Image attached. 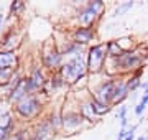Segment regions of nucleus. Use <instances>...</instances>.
Returning a JSON list of instances; mask_svg holds the SVG:
<instances>
[{"label":"nucleus","instance_id":"obj_31","mask_svg":"<svg viewBox=\"0 0 148 140\" xmlns=\"http://www.w3.org/2000/svg\"><path fill=\"white\" fill-rule=\"evenodd\" d=\"M125 135H127V129H120L117 134V140H125Z\"/></svg>","mask_w":148,"mask_h":140},{"label":"nucleus","instance_id":"obj_30","mask_svg":"<svg viewBox=\"0 0 148 140\" xmlns=\"http://www.w3.org/2000/svg\"><path fill=\"white\" fill-rule=\"evenodd\" d=\"M10 135H12L10 130L2 129V127H0V140H8V139H10Z\"/></svg>","mask_w":148,"mask_h":140},{"label":"nucleus","instance_id":"obj_7","mask_svg":"<svg viewBox=\"0 0 148 140\" xmlns=\"http://www.w3.org/2000/svg\"><path fill=\"white\" fill-rule=\"evenodd\" d=\"M87 124L84 119L79 115V112L74 109H69L66 104L61 109V135L64 137H71V135L79 134L81 130H84Z\"/></svg>","mask_w":148,"mask_h":140},{"label":"nucleus","instance_id":"obj_35","mask_svg":"<svg viewBox=\"0 0 148 140\" xmlns=\"http://www.w3.org/2000/svg\"><path fill=\"white\" fill-rule=\"evenodd\" d=\"M147 7H148V2H147Z\"/></svg>","mask_w":148,"mask_h":140},{"label":"nucleus","instance_id":"obj_17","mask_svg":"<svg viewBox=\"0 0 148 140\" xmlns=\"http://www.w3.org/2000/svg\"><path fill=\"white\" fill-rule=\"evenodd\" d=\"M45 119L48 120V124L51 125L54 137L61 135V109H58V107L46 109V112H45Z\"/></svg>","mask_w":148,"mask_h":140},{"label":"nucleus","instance_id":"obj_21","mask_svg":"<svg viewBox=\"0 0 148 140\" xmlns=\"http://www.w3.org/2000/svg\"><path fill=\"white\" fill-rule=\"evenodd\" d=\"M89 99H90V104H92V109H94L95 115H97L99 119H102L104 115H107L109 112H112V109H114V106L102 104V102H99V101H95L94 97H90V96H89Z\"/></svg>","mask_w":148,"mask_h":140},{"label":"nucleus","instance_id":"obj_8","mask_svg":"<svg viewBox=\"0 0 148 140\" xmlns=\"http://www.w3.org/2000/svg\"><path fill=\"white\" fill-rule=\"evenodd\" d=\"M21 30L18 25L5 27L3 33L0 35V51H18L21 46Z\"/></svg>","mask_w":148,"mask_h":140},{"label":"nucleus","instance_id":"obj_26","mask_svg":"<svg viewBox=\"0 0 148 140\" xmlns=\"http://www.w3.org/2000/svg\"><path fill=\"white\" fill-rule=\"evenodd\" d=\"M127 114H128V107L125 104H122V106H119L117 110H115V119L117 120H123V119H127Z\"/></svg>","mask_w":148,"mask_h":140},{"label":"nucleus","instance_id":"obj_13","mask_svg":"<svg viewBox=\"0 0 148 140\" xmlns=\"http://www.w3.org/2000/svg\"><path fill=\"white\" fill-rule=\"evenodd\" d=\"M130 97V91L127 87L125 76H117L114 78V96H112V106L119 107Z\"/></svg>","mask_w":148,"mask_h":140},{"label":"nucleus","instance_id":"obj_34","mask_svg":"<svg viewBox=\"0 0 148 140\" xmlns=\"http://www.w3.org/2000/svg\"><path fill=\"white\" fill-rule=\"evenodd\" d=\"M145 140H148V132H147V134H145Z\"/></svg>","mask_w":148,"mask_h":140},{"label":"nucleus","instance_id":"obj_3","mask_svg":"<svg viewBox=\"0 0 148 140\" xmlns=\"http://www.w3.org/2000/svg\"><path fill=\"white\" fill-rule=\"evenodd\" d=\"M66 84L73 89H87L89 87V73H87V63H86V54H79L74 58L64 59L58 71Z\"/></svg>","mask_w":148,"mask_h":140},{"label":"nucleus","instance_id":"obj_11","mask_svg":"<svg viewBox=\"0 0 148 140\" xmlns=\"http://www.w3.org/2000/svg\"><path fill=\"white\" fill-rule=\"evenodd\" d=\"M56 45H58V48H59V51H61L64 59L74 58V56H79V54H86V49H87L84 46H81V45L74 43L73 40L68 36V33H64L63 40H56Z\"/></svg>","mask_w":148,"mask_h":140},{"label":"nucleus","instance_id":"obj_14","mask_svg":"<svg viewBox=\"0 0 148 140\" xmlns=\"http://www.w3.org/2000/svg\"><path fill=\"white\" fill-rule=\"evenodd\" d=\"M30 130H32V140H53L54 139L53 129L48 124L45 115L41 119H38L36 122H33L30 125Z\"/></svg>","mask_w":148,"mask_h":140},{"label":"nucleus","instance_id":"obj_15","mask_svg":"<svg viewBox=\"0 0 148 140\" xmlns=\"http://www.w3.org/2000/svg\"><path fill=\"white\" fill-rule=\"evenodd\" d=\"M27 76L30 78L33 87H35L36 92L40 94V91L43 89V86H45L46 81H48V73L43 69V66L36 61V63H33V65H32V68H30V71H28Z\"/></svg>","mask_w":148,"mask_h":140},{"label":"nucleus","instance_id":"obj_4","mask_svg":"<svg viewBox=\"0 0 148 140\" xmlns=\"http://www.w3.org/2000/svg\"><path fill=\"white\" fill-rule=\"evenodd\" d=\"M106 12L104 0H87L77 7L74 12V27H95L102 20V13Z\"/></svg>","mask_w":148,"mask_h":140},{"label":"nucleus","instance_id":"obj_6","mask_svg":"<svg viewBox=\"0 0 148 140\" xmlns=\"http://www.w3.org/2000/svg\"><path fill=\"white\" fill-rule=\"evenodd\" d=\"M107 59L109 58H107V49L104 41H97L86 49V63H87V73L90 78L104 74Z\"/></svg>","mask_w":148,"mask_h":140},{"label":"nucleus","instance_id":"obj_18","mask_svg":"<svg viewBox=\"0 0 148 140\" xmlns=\"http://www.w3.org/2000/svg\"><path fill=\"white\" fill-rule=\"evenodd\" d=\"M0 127L10 130L12 134L20 127L18 120L15 119V115H13V112H12V109H3V110L0 112Z\"/></svg>","mask_w":148,"mask_h":140},{"label":"nucleus","instance_id":"obj_27","mask_svg":"<svg viewBox=\"0 0 148 140\" xmlns=\"http://www.w3.org/2000/svg\"><path fill=\"white\" fill-rule=\"evenodd\" d=\"M138 129V124L135 125H130L127 129V135H125V140H135V132H137Z\"/></svg>","mask_w":148,"mask_h":140},{"label":"nucleus","instance_id":"obj_33","mask_svg":"<svg viewBox=\"0 0 148 140\" xmlns=\"http://www.w3.org/2000/svg\"><path fill=\"white\" fill-rule=\"evenodd\" d=\"M137 140H145V135H140V137H138Z\"/></svg>","mask_w":148,"mask_h":140},{"label":"nucleus","instance_id":"obj_36","mask_svg":"<svg viewBox=\"0 0 148 140\" xmlns=\"http://www.w3.org/2000/svg\"><path fill=\"white\" fill-rule=\"evenodd\" d=\"M0 112H2V109H0Z\"/></svg>","mask_w":148,"mask_h":140},{"label":"nucleus","instance_id":"obj_1","mask_svg":"<svg viewBox=\"0 0 148 140\" xmlns=\"http://www.w3.org/2000/svg\"><path fill=\"white\" fill-rule=\"evenodd\" d=\"M147 59H148V48L143 51L142 45H138L130 51H123L117 58H109L106 63L104 73H106L107 78L130 76L133 73H137L138 69H143Z\"/></svg>","mask_w":148,"mask_h":140},{"label":"nucleus","instance_id":"obj_23","mask_svg":"<svg viewBox=\"0 0 148 140\" xmlns=\"http://www.w3.org/2000/svg\"><path fill=\"white\" fill-rule=\"evenodd\" d=\"M8 140H32V130H30V125H20V127L10 135V139Z\"/></svg>","mask_w":148,"mask_h":140},{"label":"nucleus","instance_id":"obj_29","mask_svg":"<svg viewBox=\"0 0 148 140\" xmlns=\"http://www.w3.org/2000/svg\"><path fill=\"white\" fill-rule=\"evenodd\" d=\"M5 27H7V16H5V13H3V12H0V35L3 33Z\"/></svg>","mask_w":148,"mask_h":140},{"label":"nucleus","instance_id":"obj_5","mask_svg":"<svg viewBox=\"0 0 148 140\" xmlns=\"http://www.w3.org/2000/svg\"><path fill=\"white\" fill-rule=\"evenodd\" d=\"M38 63L43 66V69L46 71L48 74L59 71L61 65L64 63V58H63V54H61V51H59L54 38L53 40H48V41H45V43L41 45Z\"/></svg>","mask_w":148,"mask_h":140},{"label":"nucleus","instance_id":"obj_28","mask_svg":"<svg viewBox=\"0 0 148 140\" xmlns=\"http://www.w3.org/2000/svg\"><path fill=\"white\" fill-rule=\"evenodd\" d=\"M145 109H147V106H143V104L138 102L137 106H135V109H133V112H135V115H137V117H142L143 112H145Z\"/></svg>","mask_w":148,"mask_h":140},{"label":"nucleus","instance_id":"obj_24","mask_svg":"<svg viewBox=\"0 0 148 140\" xmlns=\"http://www.w3.org/2000/svg\"><path fill=\"white\" fill-rule=\"evenodd\" d=\"M104 43H106V49H107V58H117L123 53L122 48L119 46V43H117V40H109V41H104Z\"/></svg>","mask_w":148,"mask_h":140},{"label":"nucleus","instance_id":"obj_32","mask_svg":"<svg viewBox=\"0 0 148 140\" xmlns=\"http://www.w3.org/2000/svg\"><path fill=\"white\" fill-rule=\"evenodd\" d=\"M140 104H143V106H147L148 107V92L142 94V97H140Z\"/></svg>","mask_w":148,"mask_h":140},{"label":"nucleus","instance_id":"obj_22","mask_svg":"<svg viewBox=\"0 0 148 140\" xmlns=\"http://www.w3.org/2000/svg\"><path fill=\"white\" fill-rule=\"evenodd\" d=\"M133 7H135V2H122V3H119V5L114 7V10H112L110 13V18H119V16H123L125 13H128V12L132 10Z\"/></svg>","mask_w":148,"mask_h":140},{"label":"nucleus","instance_id":"obj_9","mask_svg":"<svg viewBox=\"0 0 148 140\" xmlns=\"http://www.w3.org/2000/svg\"><path fill=\"white\" fill-rule=\"evenodd\" d=\"M89 89V96L94 97L95 101L102 104H109L112 106V96H114V78H104L99 81L94 87H87Z\"/></svg>","mask_w":148,"mask_h":140},{"label":"nucleus","instance_id":"obj_20","mask_svg":"<svg viewBox=\"0 0 148 140\" xmlns=\"http://www.w3.org/2000/svg\"><path fill=\"white\" fill-rule=\"evenodd\" d=\"M143 71H145V68H143V69H138L137 73H133V74H130V76H125V79H127V87H128V91H130V94H133L135 91H138V89L142 87Z\"/></svg>","mask_w":148,"mask_h":140},{"label":"nucleus","instance_id":"obj_19","mask_svg":"<svg viewBox=\"0 0 148 140\" xmlns=\"http://www.w3.org/2000/svg\"><path fill=\"white\" fill-rule=\"evenodd\" d=\"M28 5L27 2H23V0H13L10 2V5H8V16H7V22L8 20H15V18H20L25 12H27Z\"/></svg>","mask_w":148,"mask_h":140},{"label":"nucleus","instance_id":"obj_16","mask_svg":"<svg viewBox=\"0 0 148 140\" xmlns=\"http://www.w3.org/2000/svg\"><path fill=\"white\" fill-rule=\"evenodd\" d=\"M21 58L18 51H0V69H20Z\"/></svg>","mask_w":148,"mask_h":140},{"label":"nucleus","instance_id":"obj_10","mask_svg":"<svg viewBox=\"0 0 148 140\" xmlns=\"http://www.w3.org/2000/svg\"><path fill=\"white\" fill-rule=\"evenodd\" d=\"M66 33L74 43L81 45L84 48H89L97 40V28L95 27H73Z\"/></svg>","mask_w":148,"mask_h":140},{"label":"nucleus","instance_id":"obj_2","mask_svg":"<svg viewBox=\"0 0 148 140\" xmlns=\"http://www.w3.org/2000/svg\"><path fill=\"white\" fill-rule=\"evenodd\" d=\"M46 106L48 101L43 99L41 94H28L16 104H13L10 109L20 125H32L45 115Z\"/></svg>","mask_w":148,"mask_h":140},{"label":"nucleus","instance_id":"obj_12","mask_svg":"<svg viewBox=\"0 0 148 140\" xmlns=\"http://www.w3.org/2000/svg\"><path fill=\"white\" fill-rule=\"evenodd\" d=\"M76 110L79 112V115L84 119V122L87 125H94V124H97V122H101V119L95 115L94 109H92L89 94L86 97H82V99H77V101H76Z\"/></svg>","mask_w":148,"mask_h":140},{"label":"nucleus","instance_id":"obj_25","mask_svg":"<svg viewBox=\"0 0 148 140\" xmlns=\"http://www.w3.org/2000/svg\"><path fill=\"white\" fill-rule=\"evenodd\" d=\"M18 69H0V92L3 91L8 84H10L12 78Z\"/></svg>","mask_w":148,"mask_h":140}]
</instances>
